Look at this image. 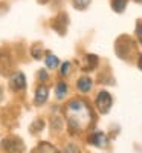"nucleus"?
Listing matches in <instances>:
<instances>
[{
  "label": "nucleus",
  "mask_w": 142,
  "mask_h": 153,
  "mask_svg": "<svg viewBox=\"0 0 142 153\" xmlns=\"http://www.w3.org/2000/svg\"><path fill=\"white\" fill-rule=\"evenodd\" d=\"M66 117L69 127L73 132H80L87 129V126L92 123V110L83 100H72L66 106Z\"/></svg>",
  "instance_id": "1"
},
{
  "label": "nucleus",
  "mask_w": 142,
  "mask_h": 153,
  "mask_svg": "<svg viewBox=\"0 0 142 153\" xmlns=\"http://www.w3.org/2000/svg\"><path fill=\"white\" fill-rule=\"evenodd\" d=\"M9 87L14 92H23L26 89V78L23 72H14L9 76Z\"/></svg>",
  "instance_id": "2"
},
{
  "label": "nucleus",
  "mask_w": 142,
  "mask_h": 153,
  "mask_svg": "<svg viewBox=\"0 0 142 153\" xmlns=\"http://www.w3.org/2000/svg\"><path fill=\"white\" fill-rule=\"evenodd\" d=\"M112 95L109 92H99L96 97V107L101 113H109L110 107H112Z\"/></svg>",
  "instance_id": "3"
},
{
  "label": "nucleus",
  "mask_w": 142,
  "mask_h": 153,
  "mask_svg": "<svg viewBox=\"0 0 142 153\" xmlns=\"http://www.w3.org/2000/svg\"><path fill=\"white\" fill-rule=\"evenodd\" d=\"M2 149H5L8 153H21L23 143L17 138H6L2 141Z\"/></svg>",
  "instance_id": "4"
},
{
  "label": "nucleus",
  "mask_w": 142,
  "mask_h": 153,
  "mask_svg": "<svg viewBox=\"0 0 142 153\" xmlns=\"http://www.w3.org/2000/svg\"><path fill=\"white\" fill-rule=\"evenodd\" d=\"M89 143L92 144V146L99 147V149H104L107 146V143H109V139H107V136L102 133V132H95L92 136L89 138Z\"/></svg>",
  "instance_id": "5"
},
{
  "label": "nucleus",
  "mask_w": 142,
  "mask_h": 153,
  "mask_svg": "<svg viewBox=\"0 0 142 153\" xmlns=\"http://www.w3.org/2000/svg\"><path fill=\"white\" fill-rule=\"evenodd\" d=\"M47 95H49V91L46 86H38L37 91H35V104L40 106V104H44L46 100H47Z\"/></svg>",
  "instance_id": "6"
},
{
  "label": "nucleus",
  "mask_w": 142,
  "mask_h": 153,
  "mask_svg": "<svg viewBox=\"0 0 142 153\" xmlns=\"http://www.w3.org/2000/svg\"><path fill=\"white\" fill-rule=\"evenodd\" d=\"M76 87H78V91H81V92H89L90 89H92V80H90L89 76H81V78L76 81Z\"/></svg>",
  "instance_id": "7"
},
{
  "label": "nucleus",
  "mask_w": 142,
  "mask_h": 153,
  "mask_svg": "<svg viewBox=\"0 0 142 153\" xmlns=\"http://www.w3.org/2000/svg\"><path fill=\"white\" fill-rule=\"evenodd\" d=\"M84 61H87V65H83L84 71H93L98 65V57L96 55H86Z\"/></svg>",
  "instance_id": "8"
},
{
  "label": "nucleus",
  "mask_w": 142,
  "mask_h": 153,
  "mask_svg": "<svg viewBox=\"0 0 142 153\" xmlns=\"http://www.w3.org/2000/svg\"><path fill=\"white\" fill-rule=\"evenodd\" d=\"M66 95H67V84L64 83V81H60L57 84V87H55V97L58 100H63Z\"/></svg>",
  "instance_id": "9"
},
{
  "label": "nucleus",
  "mask_w": 142,
  "mask_h": 153,
  "mask_svg": "<svg viewBox=\"0 0 142 153\" xmlns=\"http://www.w3.org/2000/svg\"><path fill=\"white\" fill-rule=\"evenodd\" d=\"M44 61H46V66H47L49 69H55V68L60 65V60H58L55 55H52V54H47L46 58H44Z\"/></svg>",
  "instance_id": "10"
},
{
  "label": "nucleus",
  "mask_w": 142,
  "mask_h": 153,
  "mask_svg": "<svg viewBox=\"0 0 142 153\" xmlns=\"http://www.w3.org/2000/svg\"><path fill=\"white\" fill-rule=\"evenodd\" d=\"M125 6H127V0H113L112 2V8L116 12H124Z\"/></svg>",
  "instance_id": "11"
},
{
  "label": "nucleus",
  "mask_w": 142,
  "mask_h": 153,
  "mask_svg": "<svg viewBox=\"0 0 142 153\" xmlns=\"http://www.w3.org/2000/svg\"><path fill=\"white\" fill-rule=\"evenodd\" d=\"M90 2H92V0H72V3L76 9H86L90 5Z\"/></svg>",
  "instance_id": "12"
},
{
  "label": "nucleus",
  "mask_w": 142,
  "mask_h": 153,
  "mask_svg": "<svg viewBox=\"0 0 142 153\" xmlns=\"http://www.w3.org/2000/svg\"><path fill=\"white\" fill-rule=\"evenodd\" d=\"M43 127H44V123L41 121V120H37L32 126H31V132H34V133H38V132H40L41 129H43Z\"/></svg>",
  "instance_id": "13"
},
{
  "label": "nucleus",
  "mask_w": 142,
  "mask_h": 153,
  "mask_svg": "<svg viewBox=\"0 0 142 153\" xmlns=\"http://www.w3.org/2000/svg\"><path fill=\"white\" fill-rule=\"evenodd\" d=\"M9 66V63H8V58H6V55L3 54V51L0 49V72H2L5 68H8Z\"/></svg>",
  "instance_id": "14"
},
{
  "label": "nucleus",
  "mask_w": 142,
  "mask_h": 153,
  "mask_svg": "<svg viewBox=\"0 0 142 153\" xmlns=\"http://www.w3.org/2000/svg\"><path fill=\"white\" fill-rule=\"evenodd\" d=\"M31 54H32V57H34V58L40 60V58H41V55H43V49H41V48H38V46H34V48H32V51H31Z\"/></svg>",
  "instance_id": "15"
},
{
  "label": "nucleus",
  "mask_w": 142,
  "mask_h": 153,
  "mask_svg": "<svg viewBox=\"0 0 142 153\" xmlns=\"http://www.w3.org/2000/svg\"><path fill=\"white\" fill-rule=\"evenodd\" d=\"M70 69H72V65H70L69 61L63 63V66H61V75H69L70 74Z\"/></svg>",
  "instance_id": "16"
},
{
  "label": "nucleus",
  "mask_w": 142,
  "mask_h": 153,
  "mask_svg": "<svg viewBox=\"0 0 142 153\" xmlns=\"http://www.w3.org/2000/svg\"><path fill=\"white\" fill-rule=\"evenodd\" d=\"M136 35H138L139 42H141V45H142V20L136 25Z\"/></svg>",
  "instance_id": "17"
},
{
  "label": "nucleus",
  "mask_w": 142,
  "mask_h": 153,
  "mask_svg": "<svg viewBox=\"0 0 142 153\" xmlns=\"http://www.w3.org/2000/svg\"><path fill=\"white\" fill-rule=\"evenodd\" d=\"M64 152H66V153H76L78 149L75 147V144H67L66 147H64Z\"/></svg>",
  "instance_id": "18"
},
{
  "label": "nucleus",
  "mask_w": 142,
  "mask_h": 153,
  "mask_svg": "<svg viewBox=\"0 0 142 153\" xmlns=\"http://www.w3.org/2000/svg\"><path fill=\"white\" fill-rule=\"evenodd\" d=\"M47 78H49V75H47V72L44 69H41L40 72H38V80H40V81H46Z\"/></svg>",
  "instance_id": "19"
},
{
  "label": "nucleus",
  "mask_w": 142,
  "mask_h": 153,
  "mask_svg": "<svg viewBox=\"0 0 142 153\" xmlns=\"http://www.w3.org/2000/svg\"><path fill=\"white\" fill-rule=\"evenodd\" d=\"M138 68L142 71V55H141V57H139V60H138Z\"/></svg>",
  "instance_id": "20"
},
{
  "label": "nucleus",
  "mask_w": 142,
  "mask_h": 153,
  "mask_svg": "<svg viewBox=\"0 0 142 153\" xmlns=\"http://www.w3.org/2000/svg\"><path fill=\"white\" fill-rule=\"evenodd\" d=\"M2 98H3V91H2V87H0V101H2Z\"/></svg>",
  "instance_id": "21"
},
{
  "label": "nucleus",
  "mask_w": 142,
  "mask_h": 153,
  "mask_svg": "<svg viewBox=\"0 0 142 153\" xmlns=\"http://www.w3.org/2000/svg\"><path fill=\"white\" fill-rule=\"evenodd\" d=\"M52 153H60V152H57V150H54V152H52Z\"/></svg>",
  "instance_id": "22"
},
{
  "label": "nucleus",
  "mask_w": 142,
  "mask_h": 153,
  "mask_svg": "<svg viewBox=\"0 0 142 153\" xmlns=\"http://www.w3.org/2000/svg\"><path fill=\"white\" fill-rule=\"evenodd\" d=\"M138 2H142V0H138Z\"/></svg>",
  "instance_id": "23"
}]
</instances>
